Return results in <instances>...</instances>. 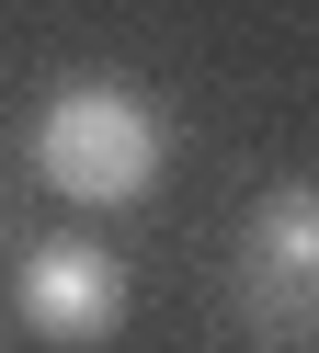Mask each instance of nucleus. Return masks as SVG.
Listing matches in <instances>:
<instances>
[{"label":"nucleus","instance_id":"obj_1","mask_svg":"<svg viewBox=\"0 0 319 353\" xmlns=\"http://www.w3.org/2000/svg\"><path fill=\"white\" fill-rule=\"evenodd\" d=\"M160 160H171V137H160L148 92H137V80H114V69L57 80V92H46V114H35V171L68 194V205H91V216L148 205V194H160Z\"/></svg>","mask_w":319,"mask_h":353},{"label":"nucleus","instance_id":"obj_2","mask_svg":"<svg viewBox=\"0 0 319 353\" xmlns=\"http://www.w3.org/2000/svg\"><path fill=\"white\" fill-rule=\"evenodd\" d=\"M228 307L262 353H308L319 342V205L308 183H273L251 205L240 251H228Z\"/></svg>","mask_w":319,"mask_h":353},{"label":"nucleus","instance_id":"obj_3","mask_svg":"<svg viewBox=\"0 0 319 353\" xmlns=\"http://www.w3.org/2000/svg\"><path fill=\"white\" fill-rule=\"evenodd\" d=\"M12 319L35 330V342H57V353L114 342V330H126V262H114L103 239H46L12 274Z\"/></svg>","mask_w":319,"mask_h":353}]
</instances>
